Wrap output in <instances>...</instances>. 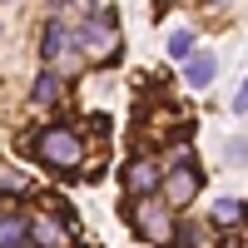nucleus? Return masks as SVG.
Here are the masks:
<instances>
[{"instance_id":"1","label":"nucleus","mask_w":248,"mask_h":248,"mask_svg":"<svg viewBox=\"0 0 248 248\" xmlns=\"http://www.w3.org/2000/svg\"><path fill=\"white\" fill-rule=\"evenodd\" d=\"M35 154L50 164V169H79V159H85V139H79L75 129H65V124H55V129H45L35 139Z\"/></svg>"},{"instance_id":"2","label":"nucleus","mask_w":248,"mask_h":248,"mask_svg":"<svg viewBox=\"0 0 248 248\" xmlns=\"http://www.w3.org/2000/svg\"><path fill=\"white\" fill-rule=\"evenodd\" d=\"M75 50L90 55V60H114V55H119V30H114V20H109V15H85V20H79V30H75Z\"/></svg>"},{"instance_id":"3","label":"nucleus","mask_w":248,"mask_h":248,"mask_svg":"<svg viewBox=\"0 0 248 248\" xmlns=\"http://www.w3.org/2000/svg\"><path fill=\"white\" fill-rule=\"evenodd\" d=\"M129 223L149 238V243H169V233H174V223H169V209H164L159 199H149V194H134V203H129Z\"/></svg>"},{"instance_id":"4","label":"nucleus","mask_w":248,"mask_h":248,"mask_svg":"<svg viewBox=\"0 0 248 248\" xmlns=\"http://www.w3.org/2000/svg\"><path fill=\"white\" fill-rule=\"evenodd\" d=\"M199 184H203V174L194 164H174L169 179H164V203H169V209H184V203L199 194Z\"/></svg>"},{"instance_id":"5","label":"nucleus","mask_w":248,"mask_h":248,"mask_svg":"<svg viewBox=\"0 0 248 248\" xmlns=\"http://www.w3.org/2000/svg\"><path fill=\"white\" fill-rule=\"evenodd\" d=\"M214 75H218V55L214 50H194L189 65H184V85H189V90H209Z\"/></svg>"},{"instance_id":"6","label":"nucleus","mask_w":248,"mask_h":248,"mask_svg":"<svg viewBox=\"0 0 248 248\" xmlns=\"http://www.w3.org/2000/svg\"><path fill=\"white\" fill-rule=\"evenodd\" d=\"M124 189H129V194H149V189H159V164L139 154L129 169H124Z\"/></svg>"},{"instance_id":"7","label":"nucleus","mask_w":248,"mask_h":248,"mask_svg":"<svg viewBox=\"0 0 248 248\" xmlns=\"http://www.w3.org/2000/svg\"><path fill=\"white\" fill-rule=\"evenodd\" d=\"M30 233H35V248H70V233H65V223L50 218V214H40L30 223Z\"/></svg>"},{"instance_id":"8","label":"nucleus","mask_w":248,"mask_h":248,"mask_svg":"<svg viewBox=\"0 0 248 248\" xmlns=\"http://www.w3.org/2000/svg\"><path fill=\"white\" fill-rule=\"evenodd\" d=\"M25 233H30L25 214H20V209H0V248H20Z\"/></svg>"},{"instance_id":"9","label":"nucleus","mask_w":248,"mask_h":248,"mask_svg":"<svg viewBox=\"0 0 248 248\" xmlns=\"http://www.w3.org/2000/svg\"><path fill=\"white\" fill-rule=\"evenodd\" d=\"M70 45H75V40H70L65 25H45V35H40V55H45V60H60Z\"/></svg>"},{"instance_id":"10","label":"nucleus","mask_w":248,"mask_h":248,"mask_svg":"<svg viewBox=\"0 0 248 248\" xmlns=\"http://www.w3.org/2000/svg\"><path fill=\"white\" fill-rule=\"evenodd\" d=\"M30 99H35V105H55V99H60V79H55V75H35Z\"/></svg>"},{"instance_id":"11","label":"nucleus","mask_w":248,"mask_h":248,"mask_svg":"<svg viewBox=\"0 0 248 248\" xmlns=\"http://www.w3.org/2000/svg\"><path fill=\"white\" fill-rule=\"evenodd\" d=\"M169 55H174V60H189V55H194V30H174V35H169Z\"/></svg>"},{"instance_id":"12","label":"nucleus","mask_w":248,"mask_h":248,"mask_svg":"<svg viewBox=\"0 0 248 248\" xmlns=\"http://www.w3.org/2000/svg\"><path fill=\"white\" fill-rule=\"evenodd\" d=\"M214 218H218V223L243 218V203H238V199H218V203H214Z\"/></svg>"},{"instance_id":"13","label":"nucleus","mask_w":248,"mask_h":248,"mask_svg":"<svg viewBox=\"0 0 248 248\" xmlns=\"http://www.w3.org/2000/svg\"><path fill=\"white\" fill-rule=\"evenodd\" d=\"M229 164H248V139H233L229 144Z\"/></svg>"},{"instance_id":"14","label":"nucleus","mask_w":248,"mask_h":248,"mask_svg":"<svg viewBox=\"0 0 248 248\" xmlns=\"http://www.w3.org/2000/svg\"><path fill=\"white\" fill-rule=\"evenodd\" d=\"M0 184H5V189H25V179H20L15 169H0Z\"/></svg>"},{"instance_id":"15","label":"nucleus","mask_w":248,"mask_h":248,"mask_svg":"<svg viewBox=\"0 0 248 248\" xmlns=\"http://www.w3.org/2000/svg\"><path fill=\"white\" fill-rule=\"evenodd\" d=\"M233 109H238V114H243V109H248V79H243V90H238V94H233Z\"/></svg>"},{"instance_id":"16","label":"nucleus","mask_w":248,"mask_h":248,"mask_svg":"<svg viewBox=\"0 0 248 248\" xmlns=\"http://www.w3.org/2000/svg\"><path fill=\"white\" fill-rule=\"evenodd\" d=\"M169 5H174V0H154V20H159V15H169Z\"/></svg>"}]
</instances>
